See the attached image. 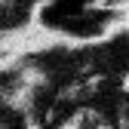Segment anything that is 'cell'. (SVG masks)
Wrapping results in <instances>:
<instances>
[{"mask_svg": "<svg viewBox=\"0 0 129 129\" xmlns=\"http://www.w3.org/2000/svg\"><path fill=\"white\" fill-rule=\"evenodd\" d=\"M58 129H77V126H71V123H64V126H58Z\"/></svg>", "mask_w": 129, "mask_h": 129, "instance_id": "cell-1", "label": "cell"}]
</instances>
